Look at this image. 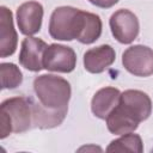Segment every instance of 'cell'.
<instances>
[{"label": "cell", "mask_w": 153, "mask_h": 153, "mask_svg": "<svg viewBox=\"0 0 153 153\" xmlns=\"http://www.w3.org/2000/svg\"><path fill=\"white\" fill-rule=\"evenodd\" d=\"M151 114L152 100L146 92L126 90L121 92L118 104L105 118L108 130L115 135L133 133Z\"/></svg>", "instance_id": "1"}, {"label": "cell", "mask_w": 153, "mask_h": 153, "mask_svg": "<svg viewBox=\"0 0 153 153\" xmlns=\"http://www.w3.org/2000/svg\"><path fill=\"white\" fill-rule=\"evenodd\" d=\"M32 103V124L39 129H50L59 127L67 116V110H50L35 102L31 98Z\"/></svg>", "instance_id": "13"}, {"label": "cell", "mask_w": 153, "mask_h": 153, "mask_svg": "<svg viewBox=\"0 0 153 153\" xmlns=\"http://www.w3.org/2000/svg\"><path fill=\"white\" fill-rule=\"evenodd\" d=\"M1 73V88L12 90L23 82V74L19 67L11 62H2L0 65Z\"/></svg>", "instance_id": "15"}, {"label": "cell", "mask_w": 153, "mask_h": 153, "mask_svg": "<svg viewBox=\"0 0 153 153\" xmlns=\"http://www.w3.org/2000/svg\"><path fill=\"white\" fill-rule=\"evenodd\" d=\"M18 44V35L13 25V14L6 6L0 7V57L5 59L14 54Z\"/></svg>", "instance_id": "10"}, {"label": "cell", "mask_w": 153, "mask_h": 153, "mask_svg": "<svg viewBox=\"0 0 153 153\" xmlns=\"http://www.w3.org/2000/svg\"><path fill=\"white\" fill-rule=\"evenodd\" d=\"M0 137L12 133H24L32 124V103L29 97H11L0 105Z\"/></svg>", "instance_id": "2"}, {"label": "cell", "mask_w": 153, "mask_h": 153, "mask_svg": "<svg viewBox=\"0 0 153 153\" xmlns=\"http://www.w3.org/2000/svg\"><path fill=\"white\" fill-rule=\"evenodd\" d=\"M122 65L135 76H149L153 74V49L142 44L131 45L123 51Z\"/></svg>", "instance_id": "5"}, {"label": "cell", "mask_w": 153, "mask_h": 153, "mask_svg": "<svg viewBox=\"0 0 153 153\" xmlns=\"http://www.w3.org/2000/svg\"><path fill=\"white\" fill-rule=\"evenodd\" d=\"M33 91L41 105L50 110H67L72 96L71 84L54 74H42L33 80Z\"/></svg>", "instance_id": "3"}, {"label": "cell", "mask_w": 153, "mask_h": 153, "mask_svg": "<svg viewBox=\"0 0 153 153\" xmlns=\"http://www.w3.org/2000/svg\"><path fill=\"white\" fill-rule=\"evenodd\" d=\"M121 97V91L116 87L106 86L99 88L92 97L91 100V111L92 114L100 120H105L112 109L118 104Z\"/></svg>", "instance_id": "12"}, {"label": "cell", "mask_w": 153, "mask_h": 153, "mask_svg": "<svg viewBox=\"0 0 153 153\" xmlns=\"http://www.w3.org/2000/svg\"><path fill=\"white\" fill-rule=\"evenodd\" d=\"M151 152H152V153H153V148H152V149H151Z\"/></svg>", "instance_id": "17"}, {"label": "cell", "mask_w": 153, "mask_h": 153, "mask_svg": "<svg viewBox=\"0 0 153 153\" xmlns=\"http://www.w3.org/2000/svg\"><path fill=\"white\" fill-rule=\"evenodd\" d=\"M48 44L37 37L27 36L22 41L19 51V63L30 72H39L43 69V57Z\"/></svg>", "instance_id": "9"}, {"label": "cell", "mask_w": 153, "mask_h": 153, "mask_svg": "<svg viewBox=\"0 0 153 153\" xmlns=\"http://www.w3.org/2000/svg\"><path fill=\"white\" fill-rule=\"evenodd\" d=\"M109 25L115 39L122 44L134 42L140 31L137 17L127 8H120L114 12L109 19Z\"/></svg>", "instance_id": "6"}, {"label": "cell", "mask_w": 153, "mask_h": 153, "mask_svg": "<svg viewBox=\"0 0 153 153\" xmlns=\"http://www.w3.org/2000/svg\"><path fill=\"white\" fill-rule=\"evenodd\" d=\"M87 12L72 6L56 7L49 19V35L57 41H73L82 35Z\"/></svg>", "instance_id": "4"}, {"label": "cell", "mask_w": 153, "mask_h": 153, "mask_svg": "<svg viewBox=\"0 0 153 153\" xmlns=\"http://www.w3.org/2000/svg\"><path fill=\"white\" fill-rule=\"evenodd\" d=\"M76 66V54L73 48L53 43L49 44L44 51L43 68L50 72L71 73Z\"/></svg>", "instance_id": "7"}, {"label": "cell", "mask_w": 153, "mask_h": 153, "mask_svg": "<svg viewBox=\"0 0 153 153\" xmlns=\"http://www.w3.org/2000/svg\"><path fill=\"white\" fill-rule=\"evenodd\" d=\"M43 6L38 1H26L19 5L16 13L19 31L25 36H32L39 32L43 19Z\"/></svg>", "instance_id": "8"}, {"label": "cell", "mask_w": 153, "mask_h": 153, "mask_svg": "<svg viewBox=\"0 0 153 153\" xmlns=\"http://www.w3.org/2000/svg\"><path fill=\"white\" fill-rule=\"evenodd\" d=\"M88 1L92 5L100 7V8H110L118 2V0H88Z\"/></svg>", "instance_id": "16"}, {"label": "cell", "mask_w": 153, "mask_h": 153, "mask_svg": "<svg viewBox=\"0 0 153 153\" xmlns=\"http://www.w3.org/2000/svg\"><path fill=\"white\" fill-rule=\"evenodd\" d=\"M108 152H135L141 153L143 151V143L139 134L128 133L121 135V137L112 140L106 147Z\"/></svg>", "instance_id": "14"}, {"label": "cell", "mask_w": 153, "mask_h": 153, "mask_svg": "<svg viewBox=\"0 0 153 153\" xmlns=\"http://www.w3.org/2000/svg\"><path fill=\"white\" fill-rule=\"evenodd\" d=\"M116 59L115 49L109 44H102L91 48L84 54V68L92 74L103 73Z\"/></svg>", "instance_id": "11"}]
</instances>
